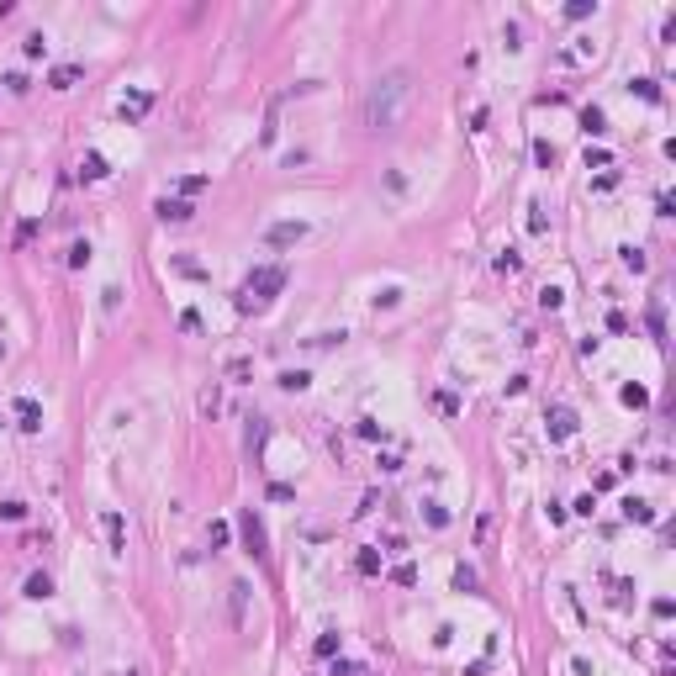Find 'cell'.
<instances>
[{
  "mask_svg": "<svg viewBox=\"0 0 676 676\" xmlns=\"http://www.w3.org/2000/svg\"><path fill=\"white\" fill-rule=\"evenodd\" d=\"M391 581H402V586H412V581H418V571H412V566H396V571H391Z\"/></svg>",
  "mask_w": 676,
  "mask_h": 676,
  "instance_id": "cell-25",
  "label": "cell"
},
{
  "mask_svg": "<svg viewBox=\"0 0 676 676\" xmlns=\"http://www.w3.org/2000/svg\"><path fill=\"white\" fill-rule=\"evenodd\" d=\"M243 539H249V550H254V555H264V523H259L254 512H243Z\"/></svg>",
  "mask_w": 676,
  "mask_h": 676,
  "instance_id": "cell-6",
  "label": "cell"
},
{
  "mask_svg": "<svg viewBox=\"0 0 676 676\" xmlns=\"http://www.w3.org/2000/svg\"><path fill=\"white\" fill-rule=\"evenodd\" d=\"M307 233H312L307 222H270L264 227V243H270V249H296Z\"/></svg>",
  "mask_w": 676,
  "mask_h": 676,
  "instance_id": "cell-3",
  "label": "cell"
},
{
  "mask_svg": "<svg viewBox=\"0 0 676 676\" xmlns=\"http://www.w3.org/2000/svg\"><path fill=\"white\" fill-rule=\"evenodd\" d=\"M280 386H286V391H301V386H307V376H301V370H286V376H280Z\"/></svg>",
  "mask_w": 676,
  "mask_h": 676,
  "instance_id": "cell-21",
  "label": "cell"
},
{
  "mask_svg": "<svg viewBox=\"0 0 676 676\" xmlns=\"http://www.w3.org/2000/svg\"><path fill=\"white\" fill-rule=\"evenodd\" d=\"M101 523H106V539H111V550H127V523H122L117 512H106Z\"/></svg>",
  "mask_w": 676,
  "mask_h": 676,
  "instance_id": "cell-8",
  "label": "cell"
},
{
  "mask_svg": "<svg viewBox=\"0 0 676 676\" xmlns=\"http://www.w3.org/2000/svg\"><path fill=\"white\" fill-rule=\"evenodd\" d=\"M48 85H53V90H69V85H79V69H75V64H64V69L48 75Z\"/></svg>",
  "mask_w": 676,
  "mask_h": 676,
  "instance_id": "cell-9",
  "label": "cell"
},
{
  "mask_svg": "<svg viewBox=\"0 0 676 676\" xmlns=\"http://www.w3.org/2000/svg\"><path fill=\"white\" fill-rule=\"evenodd\" d=\"M16 423H21L27 434H37V428H43V407L32 402V396H16Z\"/></svg>",
  "mask_w": 676,
  "mask_h": 676,
  "instance_id": "cell-4",
  "label": "cell"
},
{
  "mask_svg": "<svg viewBox=\"0 0 676 676\" xmlns=\"http://www.w3.org/2000/svg\"><path fill=\"white\" fill-rule=\"evenodd\" d=\"M79 175H85V180H106V159H101V153H85Z\"/></svg>",
  "mask_w": 676,
  "mask_h": 676,
  "instance_id": "cell-13",
  "label": "cell"
},
{
  "mask_svg": "<svg viewBox=\"0 0 676 676\" xmlns=\"http://www.w3.org/2000/svg\"><path fill=\"white\" fill-rule=\"evenodd\" d=\"M280 286H286V270H280V264H264V270L249 275V296H238V307L243 312H249V307H264Z\"/></svg>",
  "mask_w": 676,
  "mask_h": 676,
  "instance_id": "cell-2",
  "label": "cell"
},
{
  "mask_svg": "<svg viewBox=\"0 0 676 676\" xmlns=\"http://www.w3.org/2000/svg\"><path fill=\"white\" fill-rule=\"evenodd\" d=\"M354 566H360V576H380V555H376V550H360Z\"/></svg>",
  "mask_w": 676,
  "mask_h": 676,
  "instance_id": "cell-14",
  "label": "cell"
},
{
  "mask_svg": "<svg viewBox=\"0 0 676 676\" xmlns=\"http://www.w3.org/2000/svg\"><path fill=\"white\" fill-rule=\"evenodd\" d=\"M566 16H571V21H581V16H592V0H571V6H566Z\"/></svg>",
  "mask_w": 676,
  "mask_h": 676,
  "instance_id": "cell-20",
  "label": "cell"
},
{
  "mask_svg": "<svg viewBox=\"0 0 676 676\" xmlns=\"http://www.w3.org/2000/svg\"><path fill=\"white\" fill-rule=\"evenodd\" d=\"M407 101H412V75H407V69H386V75L365 90V106H360L365 127H370V133H391V127H402Z\"/></svg>",
  "mask_w": 676,
  "mask_h": 676,
  "instance_id": "cell-1",
  "label": "cell"
},
{
  "mask_svg": "<svg viewBox=\"0 0 676 676\" xmlns=\"http://www.w3.org/2000/svg\"><path fill=\"white\" fill-rule=\"evenodd\" d=\"M27 597H32V602H43V597H53V581H48V576H43V571H37V576H27Z\"/></svg>",
  "mask_w": 676,
  "mask_h": 676,
  "instance_id": "cell-11",
  "label": "cell"
},
{
  "mask_svg": "<svg viewBox=\"0 0 676 676\" xmlns=\"http://www.w3.org/2000/svg\"><path fill=\"white\" fill-rule=\"evenodd\" d=\"M550 434H555V438L576 434V412H571V407H555V412H550Z\"/></svg>",
  "mask_w": 676,
  "mask_h": 676,
  "instance_id": "cell-5",
  "label": "cell"
},
{
  "mask_svg": "<svg viewBox=\"0 0 676 676\" xmlns=\"http://www.w3.org/2000/svg\"><path fill=\"white\" fill-rule=\"evenodd\" d=\"M476 581H481V576L470 571V566H460V571H454V586H460V592H476Z\"/></svg>",
  "mask_w": 676,
  "mask_h": 676,
  "instance_id": "cell-17",
  "label": "cell"
},
{
  "mask_svg": "<svg viewBox=\"0 0 676 676\" xmlns=\"http://www.w3.org/2000/svg\"><path fill=\"white\" fill-rule=\"evenodd\" d=\"M317 655H338V634H317Z\"/></svg>",
  "mask_w": 676,
  "mask_h": 676,
  "instance_id": "cell-19",
  "label": "cell"
},
{
  "mask_svg": "<svg viewBox=\"0 0 676 676\" xmlns=\"http://www.w3.org/2000/svg\"><path fill=\"white\" fill-rule=\"evenodd\" d=\"M634 90L645 95V101H661V90H655V79H634Z\"/></svg>",
  "mask_w": 676,
  "mask_h": 676,
  "instance_id": "cell-22",
  "label": "cell"
},
{
  "mask_svg": "<svg viewBox=\"0 0 676 676\" xmlns=\"http://www.w3.org/2000/svg\"><path fill=\"white\" fill-rule=\"evenodd\" d=\"M127 676H137V671H127Z\"/></svg>",
  "mask_w": 676,
  "mask_h": 676,
  "instance_id": "cell-26",
  "label": "cell"
},
{
  "mask_svg": "<svg viewBox=\"0 0 676 676\" xmlns=\"http://www.w3.org/2000/svg\"><path fill=\"white\" fill-rule=\"evenodd\" d=\"M185 217H191V201H180V195H175V201H159V222H185Z\"/></svg>",
  "mask_w": 676,
  "mask_h": 676,
  "instance_id": "cell-7",
  "label": "cell"
},
{
  "mask_svg": "<svg viewBox=\"0 0 676 676\" xmlns=\"http://www.w3.org/2000/svg\"><path fill=\"white\" fill-rule=\"evenodd\" d=\"M69 264H75V270H85V264H90V243H75V249H69Z\"/></svg>",
  "mask_w": 676,
  "mask_h": 676,
  "instance_id": "cell-18",
  "label": "cell"
},
{
  "mask_svg": "<svg viewBox=\"0 0 676 676\" xmlns=\"http://www.w3.org/2000/svg\"><path fill=\"white\" fill-rule=\"evenodd\" d=\"M581 127H586L592 137H602V133H608V117H602L597 106H586V111H581Z\"/></svg>",
  "mask_w": 676,
  "mask_h": 676,
  "instance_id": "cell-10",
  "label": "cell"
},
{
  "mask_svg": "<svg viewBox=\"0 0 676 676\" xmlns=\"http://www.w3.org/2000/svg\"><path fill=\"white\" fill-rule=\"evenodd\" d=\"M21 512H27V508H21V502H0V518H6V523H16Z\"/></svg>",
  "mask_w": 676,
  "mask_h": 676,
  "instance_id": "cell-23",
  "label": "cell"
},
{
  "mask_svg": "<svg viewBox=\"0 0 676 676\" xmlns=\"http://www.w3.org/2000/svg\"><path fill=\"white\" fill-rule=\"evenodd\" d=\"M143 111H148V95H127V101H122V117H143Z\"/></svg>",
  "mask_w": 676,
  "mask_h": 676,
  "instance_id": "cell-15",
  "label": "cell"
},
{
  "mask_svg": "<svg viewBox=\"0 0 676 676\" xmlns=\"http://www.w3.org/2000/svg\"><path fill=\"white\" fill-rule=\"evenodd\" d=\"M175 270L191 275V280H201V264H195V259H175Z\"/></svg>",
  "mask_w": 676,
  "mask_h": 676,
  "instance_id": "cell-24",
  "label": "cell"
},
{
  "mask_svg": "<svg viewBox=\"0 0 676 676\" xmlns=\"http://www.w3.org/2000/svg\"><path fill=\"white\" fill-rule=\"evenodd\" d=\"M624 518H634V523H650L655 512H650V502H639V496H629V502H624Z\"/></svg>",
  "mask_w": 676,
  "mask_h": 676,
  "instance_id": "cell-12",
  "label": "cell"
},
{
  "mask_svg": "<svg viewBox=\"0 0 676 676\" xmlns=\"http://www.w3.org/2000/svg\"><path fill=\"white\" fill-rule=\"evenodd\" d=\"M243 602H249V581H233V624L243 618Z\"/></svg>",
  "mask_w": 676,
  "mask_h": 676,
  "instance_id": "cell-16",
  "label": "cell"
}]
</instances>
